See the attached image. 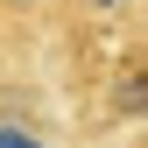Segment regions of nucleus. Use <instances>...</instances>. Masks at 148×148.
<instances>
[{
    "mask_svg": "<svg viewBox=\"0 0 148 148\" xmlns=\"http://www.w3.org/2000/svg\"><path fill=\"white\" fill-rule=\"evenodd\" d=\"M113 113H141V120H148V49H134V57L120 64V78H113Z\"/></svg>",
    "mask_w": 148,
    "mask_h": 148,
    "instance_id": "1",
    "label": "nucleus"
},
{
    "mask_svg": "<svg viewBox=\"0 0 148 148\" xmlns=\"http://www.w3.org/2000/svg\"><path fill=\"white\" fill-rule=\"evenodd\" d=\"M0 148H49V134L28 120H0Z\"/></svg>",
    "mask_w": 148,
    "mask_h": 148,
    "instance_id": "2",
    "label": "nucleus"
},
{
    "mask_svg": "<svg viewBox=\"0 0 148 148\" xmlns=\"http://www.w3.org/2000/svg\"><path fill=\"white\" fill-rule=\"evenodd\" d=\"M42 7H57V0H0L7 21H28V14H42Z\"/></svg>",
    "mask_w": 148,
    "mask_h": 148,
    "instance_id": "3",
    "label": "nucleus"
},
{
    "mask_svg": "<svg viewBox=\"0 0 148 148\" xmlns=\"http://www.w3.org/2000/svg\"><path fill=\"white\" fill-rule=\"evenodd\" d=\"M141 148H148V141H141Z\"/></svg>",
    "mask_w": 148,
    "mask_h": 148,
    "instance_id": "4",
    "label": "nucleus"
}]
</instances>
